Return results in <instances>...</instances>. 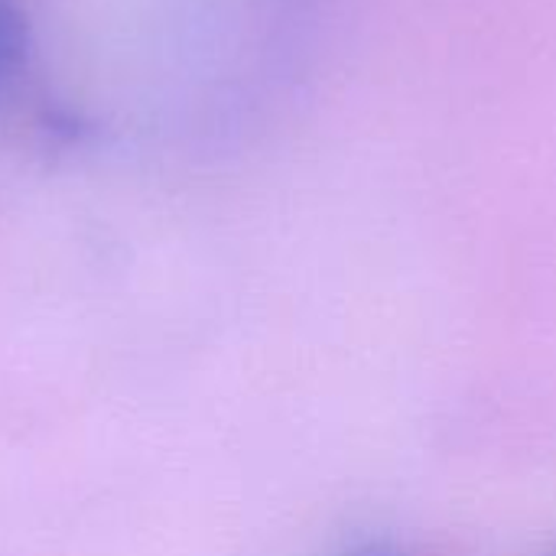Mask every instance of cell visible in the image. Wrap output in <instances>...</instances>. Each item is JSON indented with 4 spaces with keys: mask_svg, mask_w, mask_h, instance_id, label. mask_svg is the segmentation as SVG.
Returning a JSON list of instances; mask_svg holds the SVG:
<instances>
[{
    "mask_svg": "<svg viewBox=\"0 0 556 556\" xmlns=\"http://www.w3.org/2000/svg\"><path fill=\"white\" fill-rule=\"evenodd\" d=\"M23 62V20L10 0H0V91L16 78Z\"/></svg>",
    "mask_w": 556,
    "mask_h": 556,
    "instance_id": "6da1fadb",
    "label": "cell"
}]
</instances>
